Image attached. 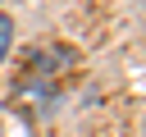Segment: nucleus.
Wrapping results in <instances>:
<instances>
[{
	"instance_id": "obj_1",
	"label": "nucleus",
	"mask_w": 146,
	"mask_h": 137,
	"mask_svg": "<svg viewBox=\"0 0 146 137\" xmlns=\"http://www.w3.org/2000/svg\"><path fill=\"white\" fill-rule=\"evenodd\" d=\"M9 46H14V18H9V14H0V64H5Z\"/></svg>"
}]
</instances>
